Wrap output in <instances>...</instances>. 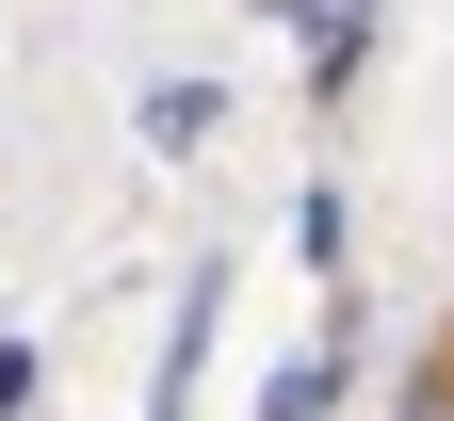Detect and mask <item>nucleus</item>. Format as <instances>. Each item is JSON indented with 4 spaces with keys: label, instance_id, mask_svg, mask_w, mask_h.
<instances>
[{
    "label": "nucleus",
    "instance_id": "nucleus-1",
    "mask_svg": "<svg viewBox=\"0 0 454 421\" xmlns=\"http://www.w3.org/2000/svg\"><path fill=\"white\" fill-rule=\"evenodd\" d=\"M325 405H340V340H309V356H293V373H276V389H260V421H325Z\"/></svg>",
    "mask_w": 454,
    "mask_h": 421
},
{
    "label": "nucleus",
    "instance_id": "nucleus-2",
    "mask_svg": "<svg viewBox=\"0 0 454 421\" xmlns=\"http://www.w3.org/2000/svg\"><path fill=\"white\" fill-rule=\"evenodd\" d=\"M406 421H454V373H438V389H422V405H406Z\"/></svg>",
    "mask_w": 454,
    "mask_h": 421
}]
</instances>
